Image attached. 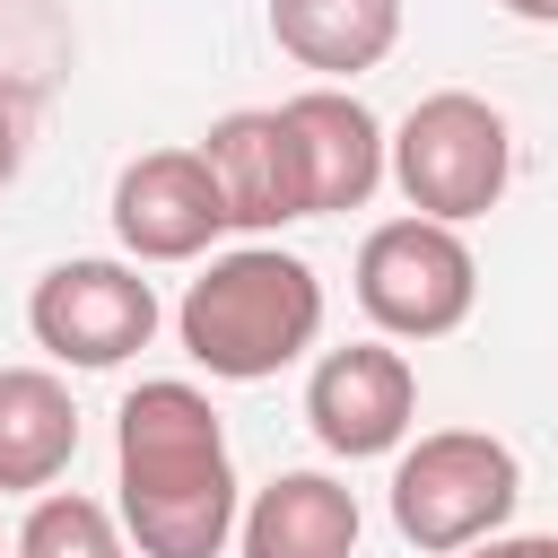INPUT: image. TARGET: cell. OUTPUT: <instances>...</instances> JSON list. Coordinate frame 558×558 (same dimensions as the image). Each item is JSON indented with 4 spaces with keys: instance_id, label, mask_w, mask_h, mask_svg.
Segmentation results:
<instances>
[{
    "instance_id": "3",
    "label": "cell",
    "mask_w": 558,
    "mask_h": 558,
    "mask_svg": "<svg viewBox=\"0 0 558 558\" xmlns=\"http://www.w3.org/2000/svg\"><path fill=\"white\" fill-rule=\"evenodd\" d=\"M514 497H523V462L488 427H436V436L401 445V462H392V532L418 558H462V549L497 541Z\"/></svg>"
},
{
    "instance_id": "9",
    "label": "cell",
    "mask_w": 558,
    "mask_h": 558,
    "mask_svg": "<svg viewBox=\"0 0 558 558\" xmlns=\"http://www.w3.org/2000/svg\"><path fill=\"white\" fill-rule=\"evenodd\" d=\"M279 122H288V148H296V174H305V218L366 209L375 183L392 174V140L349 87H305V96L279 105Z\"/></svg>"
},
{
    "instance_id": "5",
    "label": "cell",
    "mask_w": 558,
    "mask_h": 558,
    "mask_svg": "<svg viewBox=\"0 0 558 558\" xmlns=\"http://www.w3.org/2000/svg\"><path fill=\"white\" fill-rule=\"evenodd\" d=\"M471 296H480V262L462 227H436L410 209L357 244V305L384 340H445L471 323Z\"/></svg>"
},
{
    "instance_id": "15",
    "label": "cell",
    "mask_w": 558,
    "mask_h": 558,
    "mask_svg": "<svg viewBox=\"0 0 558 558\" xmlns=\"http://www.w3.org/2000/svg\"><path fill=\"white\" fill-rule=\"evenodd\" d=\"M26 140H35V96L0 70V192L17 183V166H26Z\"/></svg>"
},
{
    "instance_id": "16",
    "label": "cell",
    "mask_w": 558,
    "mask_h": 558,
    "mask_svg": "<svg viewBox=\"0 0 558 558\" xmlns=\"http://www.w3.org/2000/svg\"><path fill=\"white\" fill-rule=\"evenodd\" d=\"M462 558H558V532H497V541H480Z\"/></svg>"
},
{
    "instance_id": "12",
    "label": "cell",
    "mask_w": 558,
    "mask_h": 558,
    "mask_svg": "<svg viewBox=\"0 0 558 558\" xmlns=\"http://www.w3.org/2000/svg\"><path fill=\"white\" fill-rule=\"evenodd\" d=\"M78 453V401L52 366H0V488L44 497Z\"/></svg>"
},
{
    "instance_id": "1",
    "label": "cell",
    "mask_w": 558,
    "mask_h": 558,
    "mask_svg": "<svg viewBox=\"0 0 558 558\" xmlns=\"http://www.w3.org/2000/svg\"><path fill=\"white\" fill-rule=\"evenodd\" d=\"M113 514L140 558H218L244 523L235 497V453L227 418L209 410L201 384L148 375L113 410Z\"/></svg>"
},
{
    "instance_id": "8",
    "label": "cell",
    "mask_w": 558,
    "mask_h": 558,
    "mask_svg": "<svg viewBox=\"0 0 558 558\" xmlns=\"http://www.w3.org/2000/svg\"><path fill=\"white\" fill-rule=\"evenodd\" d=\"M113 235L131 262H201L227 235V201L201 148H148L113 174Z\"/></svg>"
},
{
    "instance_id": "10",
    "label": "cell",
    "mask_w": 558,
    "mask_h": 558,
    "mask_svg": "<svg viewBox=\"0 0 558 558\" xmlns=\"http://www.w3.org/2000/svg\"><path fill=\"white\" fill-rule=\"evenodd\" d=\"M201 157H209V174H218L227 227H244V235H270V227L305 218V174H296V148H288V122H279V105L218 113V122L201 131Z\"/></svg>"
},
{
    "instance_id": "4",
    "label": "cell",
    "mask_w": 558,
    "mask_h": 558,
    "mask_svg": "<svg viewBox=\"0 0 558 558\" xmlns=\"http://www.w3.org/2000/svg\"><path fill=\"white\" fill-rule=\"evenodd\" d=\"M506 174H514V131L488 96L471 87H436L401 113L392 131V183L418 218L436 227H462V218H488L506 201Z\"/></svg>"
},
{
    "instance_id": "14",
    "label": "cell",
    "mask_w": 558,
    "mask_h": 558,
    "mask_svg": "<svg viewBox=\"0 0 558 558\" xmlns=\"http://www.w3.org/2000/svg\"><path fill=\"white\" fill-rule=\"evenodd\" d=\"M9 558H131V532L113 506L78 497V488H44L9 541Z\"/></svg>"
},
{
    "instance_id": "13",
    "label": "cell",
    "mask_w": 558,
    "mask_h": 558,
    "mask_svg": "<svg viewBox=\"0 0 558 558\" xmlns=\"http://www.w3.org/2000/svg\"><path fill=\"white\" fill-rule=\"evenodd\" d=\"M270 44L323 87H340L401 44V0H270Z\"/></svg>"
},
{
    "instance_id": "6",
    "label": "cell",
    "mask_w": 558,
    "mask_h": 558,
    "mask_svg": "<svg viewBox=\"0 0 558 558\" xmlns=\"http://www.w3.org/2000/svg\"><path fill=\"white\" fill-rule=\"evenodd\" d=\"M26 331L61 366H122V357H140L157 340V288L140 279V262L78 253V262H52L35 279Z\"/></svg>"
},
{
    "instance_id": "2",
    "label": "cell",
    "mask_w": 558,
    "mask_h": 558,
    "mask_svg": "<svg viewBox=\"0 0 558 558\" xmlns=\"http://www.w3.org/2000/svg\"><path fill=\"white\" fill-rule=\"evenodd\" d=\"M174 331H183V357L201 375L262 384L323 340V279L305 253H279V244L209 253V270L174 305Z\"/></svg>"
},
{
    "instance_id": "17",
    "label": "cell",
    "mask_w": 558,
    "mask_h": 558,
    "mask_svg": "<svg viewBox=\"0 0 558 558\" xmlns=\"http://www.w3.org/2000/svg\"><path fill=\"white\" fill-rule=\"evenodd\" d=\"M497 9H514V17H532V26H558V0H497Z\"/></svg>"
},
{
    "instance_id": "11",
    "label": "cell",
    "mask_w": 558,
    "mask_h": 558,
    "mask_svg": "<svg viewBox=\"0 0 558 558\" xmlns=\"http://www.w3.org/2000/svg\"><path fill=\"white\" fill-rule=\"evenodd\" d=\"M244 558H357V497L331 471H279L235 523Z\"/></svg>"
},
{
    "instance_id": "7",
    "label": "cell",
    "mask_w": 558,
    "mask_h": 558,
    "mask_svg": "<svg viewBox=\"0 0 558 558\" xmlns=\"http://www.w3.org/2000/svg\"><path fill=\"white\" fill-rule=\"evenodd\" d=\"M305 418H314L323 453H340V462L401 453L410 427H418V366H410L392 340L323 349L314 375H305Z\"/></svg>"
}]
</instances>
